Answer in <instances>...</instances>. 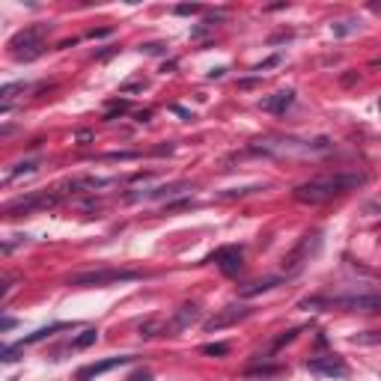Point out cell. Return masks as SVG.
Listing matches in <instances>:
<instances>
[{
	"label": "cell",
	"mask_w": 381,
	"mask_h": 381,
	"mask_svg": "<svg viewBox=\"0 0 381 381\" xmlns=\"http://www.w3.org/2000/svg\"><path fill=\"white\" fill-rule=\"evenodd\" d=\"M307 369L310 373H319V375H328V378H346L348 375V366L339 355H325V357L307 360Z\"/></svg>",
	"instance_id": "6"
},
{
	"label": "cell",
	"mask_w": 381,
	"mask_h": 381,
	"mask_svg": "<svg viewBox=\"0 0 381 381\" xmlns=\"http://www.w3.org/2000/svg\"><path fill=\"white\" fill-rule=\"evenodd\" d=\"M250 316V307H242V304H229L224 310H218V316L212 319H206L203 328L212 334V330H220V328H227V325H236V322H242V319Z\"/></svg>",
	"instance_id": "7"
},
{
	"label": "cell",
	"mask_w": 381,
	"mask_h": 381,
	"mask_svg": "<svg viewBox=\"0 0 381 381\" xmlns=\"http://www.w3.org/2000/svg\"><path fill=\"white\" fill-rule=\"evenodd\" d=\"M280 283L277 277H272V280H263V283H254V286H247L242 295H256V292H268V289H274Z\"/></svg>",
	"instance_id": "14"
},
{
	"label": "cell",
	"mask_w": 381,
	"mask_h": 381,
	"mask_svg": "<svg viewBox=\"0 0 381 381\" xmlns=\"http://www.w3.org/2000/svg\"><path fill=\"white\" fill-rule=\"evenodd\" d=\"M301 307H328L346 313H381V295H339V298H310Z\"/></svg>",
	"instance_id": "2"
},
{
	"label": "cell",
	"mask_w": 381,
	"mask_h": 381,
	"mask_svg": "<svg viewBox=\"0 0 381 381\" xmlns=\"http://www.w3.org/2000/svg\"><path fill=\"white\" fill-rule=\"evenodd\" d=\"M96 339H98V330H96V328H89V330H84V334L75 339L72 348H87V346H93Z\"/></svg>",
	"instance_id": "13"
},
{
	"label": "cell",
	"mask_w": 381,
	"mask_h": 381,
	"mask_svg": "<svg viewBox=\"0 0 381 381\" xmlns=\"http://www.w3.org/2000/svg\"><path fill=\"white\" fill-rule=\"evenodd\" d=\"M128 280H140L137 272H87V274H78L72 277V286H84V289H102V286H110V283H128Z\"/></svg>",
	"instance_id": "4"
},
{
	"label": "cell",
	"mask_w": 381,
	"mask_h": 381,
	"mask_svg": "<svg viewBox=\"0 0 381 381\" xmlns=\"http://www.w3.org/2000/svg\"><path fill=\"white\" fill-rule=\"evenodd\" d=\"M292 105H295V93H292V89H280V93H274V96H268V98L259 102V107L268 110V114H277V116H283Z\"/></svg>",
	"instance_id": "8"
},
{
	"label": "cell",
	"mask_w": 381,
	"mask_h": 381,
	"mask_svg": "<svg viewBox=\"0 0 381 381\" xmlns=\"http://www.w3.org/2000/svg\"><path fill=\"white\" fill-rule=\"evenodd\" d=\"M9 51H12L15 60H21V63H30V60L42 57V51H45L42 30L27 27V30H21V33H15L12 42H9Z\"/></svg>",
	"instance_id": "3"
},
{
	"label": "cell",
	"mask_w": 381,
	"mask_h": 381,
	"mask_svg": "<svg viewBox=\"0 0 381 381\" xmlns=\"http://www.w3.org/2000/svg\"><path fill=\"white\" fill-rule=\"evenodd\" d=\"M364 182H366V176H360V173H339V176H330V179H313V182L295 188V200L298 203H310V206L330 203L334 197H343Z\"/></svg>",
	"instance_id": "1"
},
{
	"label": "cell",
	"mask_w": 381,
	"mask_h": 381,
	"mask_svg": "<svg viewBox=\"0 0 381 381\" xmlns=\"http://www.w3.org/2000/svg\"><path fill=\"white\" fill-rule=\"evenodd\" d=\"M128 381H152V373H149V369H134V373L128 375Z\"/></svg>",
	"instance_id": "16"
},
{
	"label": "cell",
	"mask_w": 381,
	"mask_h": 381,
	"mask_svg": "<svg viewBox=\"0 0 381 381\" xmlns=\"http://www.w3.org/2000/svg\"><path fill=\"white\" fill-rule=\"evenodd\" d=\"M57 203V197H48V194H33V197H27V200H18V203H12L6 209L9 215H15V212H30V209H39V206H51Z\"/></svg>",
	"instance_id": "10"
},
{
	"label": "cell",
	"mask_w": 381,
	"mask_h": 381,
	"mask_svg": "<svg viewBox=\"0 0 381 381\" xmlns=\"http://www.w3.org/2000/svg\"><path fill=\"white\" fill-rule=\"evenodd\" d=\"M378 110H381V98H378Z\"/></svg>",
	"instance_id": "19"
},
{
	"label": "cell",
	"mask_w": 381,
	"mask_h": 381,
	"mask_svg": "<svg viewBox=\"0 0 381 381\" xmlns=\"http://www.w3.org/2000/svg\"><path fill=\"white\" fill-rule=\"evenodd\" d=\"M357 30V24H352V21H346V24H334V33L337 36H343V33H355Z\"/></svg>",
	"instance_id": "17"
},
{
	"label": "cell",
	"mask_w": 381,
	"mask_h": 381,
	"mask_svg": "<svg viewBox=\"0 0 381 381\" xmlns=\"http://www.w3.org/2000/svg\"><path fill=\"white\" fill-rule=\"evenodd\" d=\"M69 325H63V322H60V325H51V328H42V330H36V334H30V337H24L21 339V343H18V346H30V343H39V339H45V337H51V334H57V330H66Z\"/></svg>",
	"instance_id": "11"
},
{
	"label": "cell",
	"mask_w": 381,
	"mask_h": 381,
	"mask_svg": "<svg viewBox=\"0 0 381 381\" xmlns=\"http://www.w3.org/2000/svg\"><path fill=\"white\" fill-rule=\"evenodd\" d=\"M128 360H132V357H110V360H102V364L84 366L81 373H78V381H89V378H96V375L107 373V369H114V366H123V364H128Z\"/></svg>",
	"instance_id": "9"
},
{
	"label": "cell",
	"mask_w": 381,
	"mask_h": 381,
	"mask_svg": "<svg viewBox=\"0 0 381 381\" xmlns=\"http://www.w3.org/2000/svg\"><path fill=\"white\" fill-rule=\"evenodd\" d=\"M200 316V310L194 307V304H190V307H182V313H179L176 316V322H173V328H185V325H190V322H194V319Z\"/></svg>",
	"instance_id": "12"
},
{
	"label": "cell",
	"mask_w": 381,
	"mask_h": 381,
	"mask_svg": "<svg viewBox=\"0 0 381 381\" xmlns=\"http://www.w3.org/2000/svg\"><path fill=\"white\" fill-rule=\"evenodd\" d=\"M209 263H215L224 274H238L242 272V263H245V250L242 247H236V245H229V247H218L212 256H209Z\"/></svg>",
	"instance_id": "5"
},
{
	"label": "cell",
	"mask_w": 381,
	"mask_h": 381,
	"mask_svg": "<svg viewBox=\"0 0 381 381\" xmlns=\"http://www.w3.org/2000/svg\"><path fill=\"white\" fill-rule=\"evenodd\" d=\"M229 352V346L224 343H212V346H203V355H227Z\"/></svg>",
	"instance_id": "15"
},
{
	"label": "cell",
	"mask_w": 381,
	"mask_h": 381,
	"mask_svg": "<svg viewBox=\"0 0 381 381\" xmlns=\"http://www.w3.org/2000/svg\"><path fill=\"white\" fill-rule=\"evenodd\" d=\"M176 12L179 15H194V12H200V6H176Z\"/></svg>",
	"instance_id": "18"
}]
</instances>
